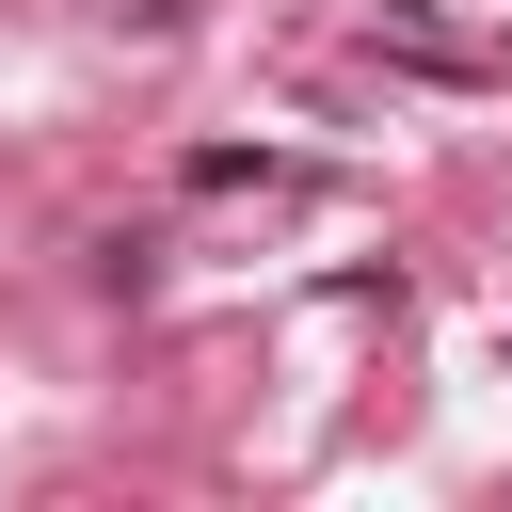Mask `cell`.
Wrapping results in <instances>:
<instances>
[{
    "label": "cell",
    "mask_w": 512,
    "mask_h": 512,
    "mask_svg": "<svg viewBox=\"0 0 512 512\" xmlns=\"http://www.w3.org/2000/svg\"><path fill=\"white\" fill-rule=\"evenodd\" d=\"M368 48H400V64H432V80H496V48L432 32V16H368Z\"/></svg>",
    "instance_id": "1"
},
{
    "label": "cell",
    "mask_w": 512,
    "mask_h": 512,
    "mask_svg": "<svg viewBox=\"0 0 512 512\" xmlns=\"http://www.w3.org/2000/svg\"><path fill=\"white\" fill-rule=\"evenodd\" d=\"M192 192H304V160H256V144H192Z\"/></svg>",
    "instance_id": "2"
},
{
    "label": "cell",
    "mask_w": 512,
    "mask_h": 512,
    "mask_svg": "<svg viewBox=\"0 0 512 512\" xmlns=\"http://www.w3.org/2000/svg\"><path fill=\"white\" fill-rule=\"evenodd\" d=\"M96 288H112V304H144V288H160V240H144V224H112V240H96Z\"/></svg>",
    "instance_id": "3"
}]
</instances>
